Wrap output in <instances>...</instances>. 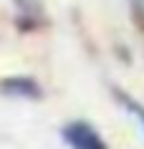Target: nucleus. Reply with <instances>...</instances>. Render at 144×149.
Segmentation results:
<instances>
[{"mask_svg":"<svg viewBox=\"0 0 144 149\" xmlns=\"http://www.w3.org/2000/svg\"><path fill=\"white\" fill-rule=\"evenodd\" d=\"M63 139L71 149H106V141L86 121H71L63 126Z\"/></svg>","mask_w":144,"mask_h":149,"instance_id":"nucleus-1","label":"nucleus"},{"mask_svg":"<svg viewBox=\"0 0 144 149\" xmlns=\"http://www.w3.org/2000/svg\"><path fill=\"white\" fill-rule=\"evenodd\" d=\"M134 3H136V8H139V10L144 13V0H134Z\"/></svg>","mask_w":144,"mask_h":149,"instance_id":"nucleus-3","label":"nucleus"},{"mask_svg":"<svg viewBox=\"0 0 144 149\" xmlns=\"http://www.w3.org/2000/svg\"><path fill=\"white\" fill-rule=\"evenodd\" d=\"M127 106H129L131 111H134L136 116H139V121H142V126H144V109H142V106H136L134 101H129V99H127Z\"/></svg>","mask_w":144,"mask_h":149,"instance_id":"nucleus-2","label":"nucleus"}]
</instances>
